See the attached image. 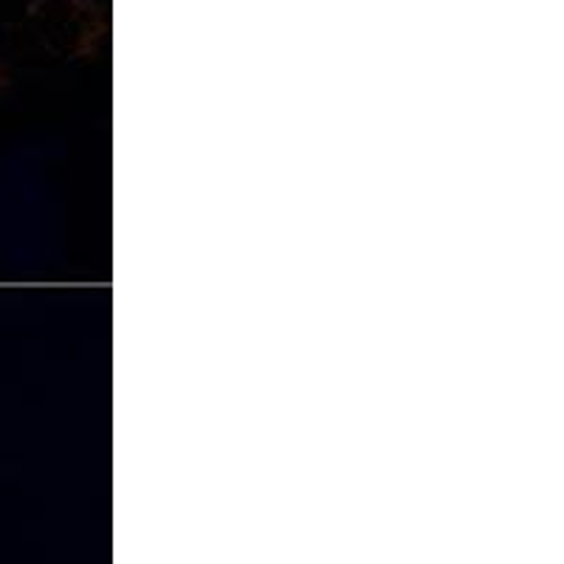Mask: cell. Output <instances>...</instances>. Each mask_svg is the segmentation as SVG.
Wrapping results in <instances>:
<instances>
[{
	"mask_svg": "<svg viewBox=\"0 0 564 564\" xmlns=\"http://www.w3.org/2000/svg\"><path fill=\"white\" fill-rule=\"evenodd\" d=\"M26 32L57 57H85L102 40L105 23L90 0H34L26 12Z\"/></svg>",
	"mask_w": 564,
	"mask_h": 564,
	"instance_id": "cell-1",
	"label": "cell"
},
{
	"mask_svg": "<svg viewBox=\"0 0 564 564\" xmlns=\"http://www.w3.org/2000/svg\"><path fill=\"white\" fill-rule=\"evenodd\" d=\"M3 85H7V68L0 63V90H3Z\"/></svg>",
	"mask_w": 564,
	"mask_h": 564,
	"instance_id": "cell-2",
	"label": "cell"
}]
</instances>
